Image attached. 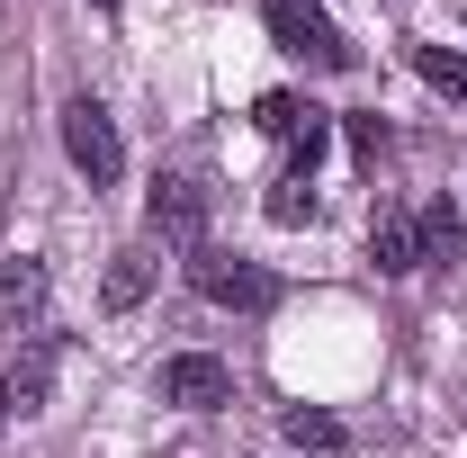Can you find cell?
Listing matches in <instances>:
<instances>
[{"label":"cell","instance_id":"cell-1","mask_svg":"<svg viewBox=\"0 0 467 458\" xmlns=\"http://www.w3.org/2000/svg\"><path fill=\"white\" fill-rule=\"evenodd\" d=\"M261 18H270V36H279V55L315 63V72H350V36L333 27V9L324 0H261Z\"/></svg>","mask_w":467,"mask_h":458},{"label":"cell","instance_id":"cell-2","mask_svg":"<svg viewBox=\"0 0 467 458\" xmlns=\"http://www.w3.org/2000/svg\"><path fill=\"white\" fill-rule=\"evenodd\" d=\"M252 126L288 153V180H315V162H324V144H333V117L315 109V99H296V90H270L261 109H252Z\"/></svg>","mask_w":467,"mask_h":458},{"label":"cell","instance_id":"cell-3","mask_svg":"<svg viewBox=\"0 0 467 458\" xmlns=\"http://www.w3.org/2000/svg\"><path fill=\"white\" fill-rule=\"evenodd\" d=\"M189 287H198L207 306H234V315L279 306V279H270L261 261H243V252H216V243H198V252H189Z\"/></svg>","mask_w":467,"mask_h":458},{"label":"cell","instance_id":"cell-4","mask_svg":"<svg viewBox=\"0 0 467 458\" xmlns=\"http://www.w3.org/2000/svg\"><path fill=\"white\" fill-rule=\"evenodd\" d=\"M63 153H72V172L90 180V189H117L126 172V144H117V117L90 99V90H72L63 99Z\"/></svg>","mask_w":467,"mask_h":458},{"label":"cell","instance_id":"cell-5","mask_svg":"<svg viewBox=\"0 0 467 458\" xmlns=\"http://www.w3.org/2000/svg\"><path fill=\"white\" fill-rule=\"evenodd\" d=\"M0 324L18 333V342H46L55 333V279H46V261H0Z\"/></svg>","mask_w":467,"mask_h":458},{"label":"cell","instance_id":"cell-6","mask_svg":"<svg viewBox=\"0 0 467 458\" xmlns=\"http://www.w3.org/2000/svg\"><path fill=\"white\" fill-rule=\"evenodd\" d=\"M207 207H216V189H207L198 172H162V180H153V198H144L153 234H162V243H189V252L207 243Z\"/></svg>","mask_w":467,"mask_h":458},{"label":"cell","instance_id":"cell-7","mask_svg":"<svg viewBox=\"0 0 467 458\" xmlns=\"http://www.w3.org/2000/svg\"><path fill=\"white\" fill-rule=\"evenodd\" d=\"M153 396L180 404V413H216V404H234V369H225V359H207V350H180V359H162Z\"/></svg>","mask_w":467,"mask_h":458},{"label":"cell","instance_id":"cell-8","mask_svg":"<svg viewBox=\"0 0 467 458\" xmlns=\"http://www.w3.org/2000/svg\"><path fill=\"white\" fill-rule=\"evenodd\" d=\"M368 252H378L387 279H413V270H422V207H396V198H387V207L368 216Z\"/></svg>","mask_w":467,"mask_h":458},{"label":"cell","instance_id":"cell-9","mask_svg":"<svg viewBox=\"0 0 467 458\" xmlns=\"http://www.w3.org/2000/svg\"><path fill=\"white\" fill-rule=\"evenodd\" d=\"M459 252H467V216L450 198H431V207H422V270H450Z\"/></svg>","mask_w":467,"mask_h":458},{"label":"cell","instance_id":"cell-10","mask_svg":"<svg viewBox=\"0 0 467 458\" xmlns=\"http://www.w3.org/2000/svg\"><path fill=\"white\" fill-rule=\"evenodd\" d=\"M144 297H153V252H117L109 279H99V306L126 315V306H144Z\"/></svg>","mask_w":467,"mask_h":458},{"label":"cell","instance_id":"cell-11","mask_svg":"<svg viewBox=\"0 0 467 458\" xmlns=\"http://www.w3.org/2000/svg\"><path fill=\"white\" fill-rule=\"evenodd\" d=\"M413 72H422L441 99H459V109H467V55H459V46H413Z\"/></svg>","mask_w":467,"mask_h":458},{"label":"cell","instance_id":"cell-12","mask_svg":"<svg viewBox=\"0 0 467 458\" xmlns=\"http://www.w3.org/2000/svg\"><path fill=\"white\" fill-rule=\"evenodd\" d=\"M270 225H315V180L279 172V189H270Z\"/></svg>","mask_w":467,"mask_h":458},{"label":"cell","instance_id":"cell-13","mask_svg":"<svg viewBox=\"0 0 467 458\" xmlns=\"http://www.w3.org/2000/svg\"><path fill=\"white\" fill-rule=\"evenodd\" d=\"M288 441H296V450H342V422L315 413V404H296V413H288Z\"/></svg>","mask_w":467,"mask_h":458},{"label":"cell","instance_id":"cell-14","mask_svg":"<svg viewBox=\"0 0 467 458\" xmlns=\"http://www.w3.org/2000/svg\"><path fill=\"white\" fill-rule=\"evenodd\" d=\"M0 432H9V378H0Z\"/></svg>","mask_w":467,"mask_h":458},{"label":"cell","instance_id":"cell-15","mask_svg":"<svg viewBox=\"0 0 467 458\" xmlns=\"http://www.w3.org/2000/svg\"><path fill=\"white\" fill-rule=\"evenodd\" d=\"M90 9H117V0H90Z\"/></svg>","mask_w":467,"mask_h":458}]
</instances>
